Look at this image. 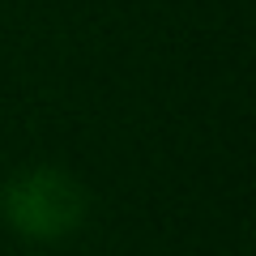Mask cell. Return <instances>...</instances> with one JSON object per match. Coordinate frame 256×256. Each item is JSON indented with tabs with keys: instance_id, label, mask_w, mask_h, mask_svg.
<instances>
[{
	"instance_id": "cell-1",
	"label": "cell",
	"mask_w": 256,
	"mask_h": 256,
	"mask_svg": "<svg viewBox=\"0 0 256 256\" xmlns=\"http://www.w3.org/2000/svg\"><path fill=\"white\" fill-rule=\"evenodd\" d=\"M0 218L30 244H60L90 218V196L64 166H26L0 188Z\"/></svg>"
}]
</instances>
